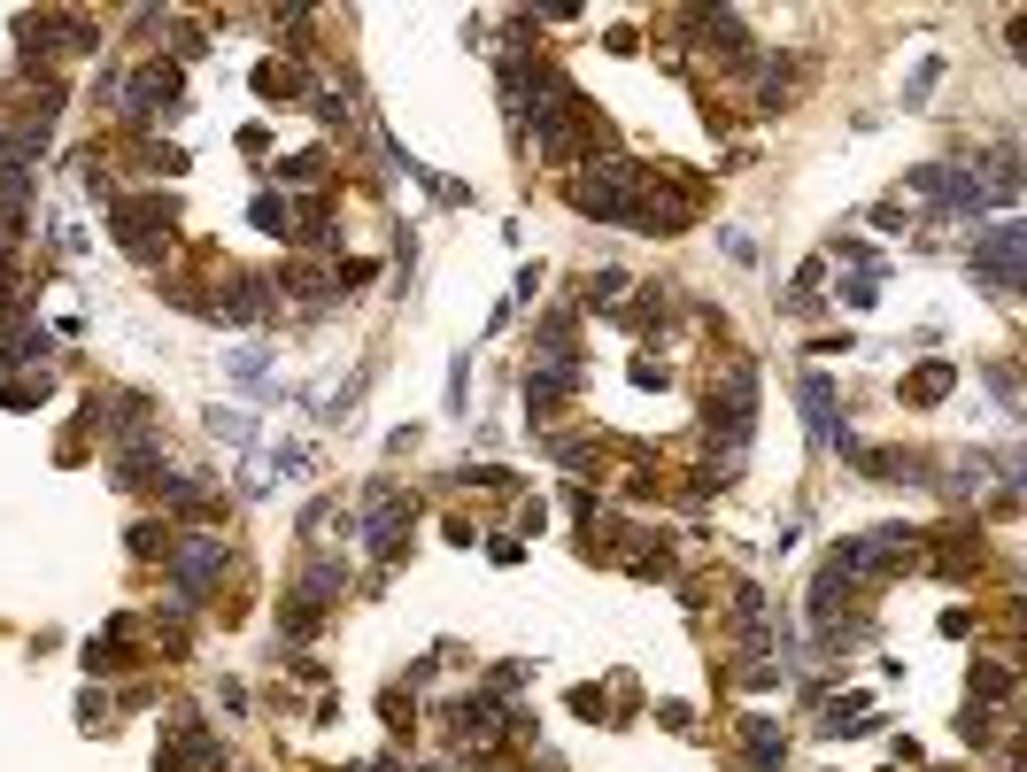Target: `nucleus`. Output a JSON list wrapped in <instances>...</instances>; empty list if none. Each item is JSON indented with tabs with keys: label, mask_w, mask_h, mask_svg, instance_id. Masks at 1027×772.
I'll use <instances>...</instances> for the list:
<instances>
[{
	"label": "nucleus",
	"mask_w": 1027,
	"mask_h": 772,
	"mask_svg": "<svg viewBox=\"0 0 1027 772\" xmlns=\"http://www.w3.org/2000/svg\"><path fill=\"white\" fill-rule=\"evenodd\" d=\"M572 209L580 217H595V224H634L642 232V209H650V170L642 162H587L580 178H572Z\"/></svg>",
	"instance_id": "obj_1"
},
{
	"label": "nucleus",
	"mask_w": 1027,
	"mask_h": 772,
	"mask_svg": "<svg viewBox=\"0 0 1027 772\" xmlns=\"http://www.w3.org/2000/svg\"><path fill=\"white\" fill-rule=\"evenodd\" d=\"M1020 248H1027L1020 224H989V232L966 248V263H974V271H981L997 294H1013V287H1020Z\"/></svg>",
	"instance_id": "obj_2"
},
{
	"label": "nucleus",
	"mask_w": 1027,
	"mask_h": 772,
	"mask_svg": "<svg viewBox=\"0 0 1027 772\" xmlns=\"http://www.w3.org/2000/svg\"><path fill=\"white\" fill-rule=\"evenodd\" d=\"M217 572H224V541H201V533H193V541L178 549V588H185V595H201Z\"/></svg>",
	"instance_id": "obj_3"
},
{
	"label": "nucleus",
	"mask_w": 1027,
	"mask_h": 772,
	"mask_svg": "<svg viewBox=\"0 0 1027 772\" xmlns=\"http://www.w3.org/2000/svg\"><path fill=\"white\" fill-rule=\"evenodd\" d=\"M804 418H812V433H819V441H835V387H827L819 371L804 379Z\"/></svg>",
	"instance_id": "obj_4"
},
{
	"label": "nucleus",
	"mask_w": 1027,
	"mask_h": 772,
	"mask_svg": "<svg viewBox=\"0 0 1027 772\" xmlns=\"http://www.w3.org/2000/svg\"><path fill=\"white\" fill-rule=\"evenodd\" d=\"M742 742H749V758H757V765H781V758H788V742H781L765 719H742Z\"/></svg>",
	"instance_id": "obj_5"
},
{
	"label": "nucleus",
	"mask_w": 1027,
	"mask_h": 772,
	"mask_svg": "<svg viewBox=\"0 0 1027 772\" xmlns=\"http://www.w3.org/2000/svg\"><path fill=\"white\" fill-rule=\"evenodd\" d=\"M263 294H271V287H263V279H232V294H224V309H232V317H248V324H255V317H263V309H271V302H263Z\"/></svg>",
	"instance_id": "obj_6"
},
{
	"label": "nucleus",
	"mask_w": 1027,
	"mask_h": 772,
	"mask_svg": "<svg viewBox=\"0 0 1027 772\" xmlns=\"http://www.w3.org/2000/svg\"><path fill=\"white\" fill-rule=\"evenodd\" d=\"M912 394H919V402H943V394H950V363H927V371L912 379Z\"/></svg>",
	"instance_id": "obj_7"
},
{
	"label": "nucleus",
	"mask_w": 1027,
	"mask_h": 772,
	"mask_svg": "<svg viewBox=\"0 0 1027 772\" xmlns=\"http://www.w3.org/2000/svg\"><path fill=\"white\" fill-rule=\"evenodd\" d=\"M209 425H217V433H224L232 449H248V441H255V425H248L240 410H209Z\"/></svg>",
	"instance_id": "obj_8"
},
{
	"label": "nucleus",
	"mask_w": 1027,
	"mask_h": 772,
	"mask_svg": "<svg viewBox=\"0 0 1027 772\" xmlns=\"http://www.w3.org/2000/svg\"><path fill=\"white\" fill-rule=\"evenodd\" d=\"M279 170H286L294 186H318V178H325V162H318V154H294V162H279Z\"/></svg>",
	"instance_id": "obj_9"
},
{
	"label": "nucleus",
	"mask_w": 1027,
	"mask_h": 772,
	"mask_svg": "<svg viewBox=\"0 0 1027 772\" xmlns=\"http://www.w3.org/2000/svg\"><path fill=\"white\" fill-rule=\"evenodd\" d=\"M989 387H997V402H1005V410H1020V387H1013V371H1005V363H989Z\"/></svg>",
	"instance_id": "obj_10"
},
{
	"label": "nucleus",
	"mask_w": 1027,
	"mask_h": 772,
	"mask_svg": "<svg viewBox=\"0 0 1027 772\" xmlns=\"http://www.w3.org/2000/svg\"><path fill=\"white\" fill-rule=\"evenodd\" d=\"M843 302H850V309H873V302H880V294H873V271H865V279H850V287H843Z\"/></svg>",
	"instance_id": "obj_11"
},
{
	"label": "nucleus",
	"mask_w": 1027,
	"mask_h": 772,
	"mask_svg": "<svg viewBox=\"0 0 1027 772\" xmlns=\"http://www.w3.org/2000/svg\"><path fill=\"white\" fill-rule=\"evenodd\" d=\"M255 224H263V232H279V224H286V209H279V193H263V201H255Z\"/></svg>",
	"instance_id": "obj_12"
}]
</instances>
